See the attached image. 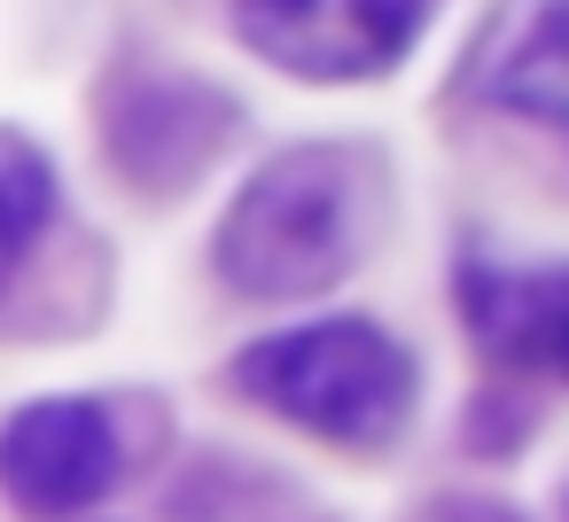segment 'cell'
I'll return each instance as SVG.
<instances>
[{
    "instance_id": "obj_4",
    "label": "cell",
    "mask_w": 569,
    "mask_h": 522,
    "mask_svg": "<svg viewBox=\"0 0 569 522\" xmlns=\"http://www.w3.org/2000/svg\"><path fill=\"white\" fill-rule=\"evenodd\" d=\"M102 141L133 188L172 195L234 141V94L188 71H133L102 110Z\"/></svg>"
},
{
    "instance_id": "obj_3",
    "label": "cell",
    "mask_w": 569,
    "mask_h": 522,
    "mask_svg": "<svg viewBox=\"0 0 569 522\" xmlns=\"http://www.w3.org/2000/svg\"><path fill=\"white\" fill-rule=\"evenodd\" d=\"M234 24L297 79H375L421 40L429 0H234Z\"/></svg>"
},
{
    "instance_id": "obj_2",
    "label": "cell",
    "mask_w": 569,
    "mask_h": 522,
    "mask_svg": "<svg viewBox=\"0 0 569 522\" xmlns=\"http://www.w3.org/2000/svg\"><path fill=\"white\" fill-rule=\"evenodd\" d=\"M359 258V188L336 149H289L242 180L219 219L211 265L234 297H312Z\"/></svg>"
},
{
    "instance_id": "obj_9",
    "label": "cell",
    "mask_w": 569,
    "mask_h": 522,
    "mask_svg": "<svg viewBox=\"0 0 569 522\" xmlns=\"http://www.w3.org/2000/svg\"><path fill=\"white\" fill-rule=\"evenodd\" d=\"M538 359H553L569 374V273L546 281V328H538Z\"/></svg>"
},
{
    "instance_id": "obj_6",
    "label": "cell",
    "mask_w": 569,
    "mask_h": 522,
    "mask_svg": "<svg viewBox=\"0 0 569 522\" xmlns=\"http://www.w3.org/2000/svg\"><path fill=\"white\" fill-rule=\"evenodd\" d=\"M499 102L569 141V0H546V9L522 24V40H515V56L499 71Z\"/></svg>"
},
{
    "instance_id": "obj_7",
    "label": "cell",
    "mask_w": 569,
    "mask_h": 522,
    "mask_svg": "<svg viewBox=\"0 0 569 522\" xmlns=\"http://www.w3.org/2000/svg\"><path fill=\"white\" fill-rule=\"evenodd\" d=\"M56 227V164L40 141L0 133V273L24 250H40V234Z\"/></svg>"
},
{
    "instance_id": "obj_5",
    "label": "cell",
    "mask_w": 569,
    "mask_h": 522,
    "mask_svg": "<svg viewBox=\"0 0 569 522\" xmlns=\"http://www.w3.org/2000/svg\"><path fill=\"white\" fill-rule=\"evenodd\" d=\"M118 483V429L94 398H32L0 421V491L24 514H79Z\"/></svg>"
},
{
    "instance_id": "obj_8",
    "label": "cell",
    "mask_w": 569,
    "mask_h": 522,
    "mask_svg": "<svg viewBox=\"0 0 569 522\" xmlns=\"http://www.w3.org/2000/svg\"><path fill=\"white\" fill-rule=\"evenodd\" d=\"M413 522H530V514H515L507 499H476V491H460V499H429Z\"/></svg>"
},
{
    "instance_id": "obj_1",
    "label": "cell",
    "mask_w": 569,
    "mask_h": 522,
    "mask_svg": "<svg viewBox=\"0 0 569 522\" xmlns=\"http://www.w3.org/2000/svg\"><path fill=\"white\" fill-rule=\"evenodd\" d=\"M234 382L266 413H281L289 429L328 436V444L398 436V421L413 413V390H421L413 351L382 320H359V312H328V320L258 335L234 359Z\"/></svg>"
}]
</instances>
